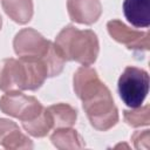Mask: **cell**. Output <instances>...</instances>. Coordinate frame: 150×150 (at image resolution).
Wrapping results in <instances>:
<instances>
[{
    "label": "cell",
    "instance_id": "18",
    "mask_svg": "<svg viewBox=\"0 0 150 150\" xmlns=\"http://www.w3.org/2000/svg\"><path fill=\"white\" fill-rule=\"evenodd\" d=\"M1 26H2V18H1V15H0V29H1Z\"/></svg>",
    "mask_w": 150,
    "mask_h": 150
},
{
    "label": "cell",
    "instance_id": "5",
    "mask_svg": "<svg viewBox=\"0 0 150 150\" xmlns=\"http://www.w3.org/2000/svg\"><path fill=\"white\" fill-rule=\"evenodd\" d=\"M45 107L33 96H27L20 90L7 91L0 98V109L2 112L19 118L21 123L38 117Z\"/></svg>",
    "mask_w": 150,
    "mask_h": 150
},
{
    "label": "cell",
    "instance_id": "16",
    "mask_svg": "<svg viewBox=\"0 0 150 150\" xmlns=\"http://www.w3.org/2000/svg\"><path fill=\"white\" fill-rule=\"evenodd\" d=\"M131 139L134 142L135 148L137 149H149V141H150V131L149 129L145 130H138L134 132L131 136Z\"/></svg>",
    "mask_w": 150,
    "mask_h": 150
},
{
    "label": "cell",
    "instance_id": "1",
    "mask_svg": "<svg viewBox=\"0 0 150 150\" xmlns=\"http://www.w3.org/2000/svg\"><path fill=\"white\" fill-rule=\"evenodd\" d=\"M74 90L82 100L90 124L101 131L109 130L118 122L117 108L107 86L89 66L79 68L74 75Z\"/></svg>",
    "mask_w": 150,
    "mask_h": 150
},
{
    "label": "cell",
    "instance_id": "10",
    "mask_svg": "<svg viewBox=\"0 0 150 150\" xmlns=\"http://www.w3.org/2000/svg\"><path fill=\"white\" fill-rule=\"evenodd\" d=\"M1 5L6 14L20 25L27 23L33 16L32 0H1Z\"/></svg>",
    "mask_w": 150,
    "mask_h": 150
},
{
    "label": "cell",
    "instance_id": "9",
    "mask_svg": "<svg viewBox=\"0 0 150 150\" xmlns=\"http://www.w3.org/2000/svg\"><path fill=\"white\" fill-rule=\"evenodd\" d=\"M150 0H124L125 19L137 28H146L150 23Z\"/></svg>",
    "mask_w": 150,
    "mask_h": 150
},
{
    "label": "cell",
    "instance_id": "4",
    "mask_svg": "<svg viewBox=\"0 0 150 150\" xmlns=\"http://www.w3.org/2000/svg\"><path fill=\"white\" fill-rule=\"evenodd\" d=\"M117 89L125 105L139 107L149 91V75L142 68L128 66L118 79Z\"/></svg>",
    "mask_w": 150,
    "mask_h": 150
},
{
    "label": "cell",
    "instance_id": "14",
    "mask_svg": "<svg viewBox=\"0 0 150 150\" xmlns=\"http://www.w3.org/2000/svg\"><path fill=\"white\" fill-rule=\"evenodd\" d=\"M124 121L134 127H143V125H149L150 123V107L144 105V107H136L131 108L130 110H124Z\"/></svg>",
    "mask_w": 150,
    "mask_h": 150
},
{
    "label": "cell",
    "instance_id": "7",
    "mask_svg": "<svg viewBox=\"0 0 150 150\" xmlns=\"http://www.w3.org/2000/svg\"><path fill=\"white\" fill-rule=\"evenodd\" d=\"M110 36L117 42L124 45L131 50H149L150 48V34L148 30L141 32L131 29L120 20H111L107 23Z\"/></svg>",
    "mask_w": 150,
    "mask_h": 150
},
{
    "label": "cell",
    "instance_id": "12",
    "mask_svg": "<svg viewBox=\"0 0 150 150\" xmlns=\"http://www.w3.org/2000/svg\"><path fill=\"white\" fill-rule=\"evenodd\" d=\"M50 141L59 149H76L84 146L82 137L70 127L55 129L54 134L50 136Z\"/></svg>",
    "mask_w": 150,
    "mask_h": 150
},
{
    "label": "cell",
    "instance_id": "3",
    "mask_svg": "<svg viewBox=\"0 0 150 150\" xmlns=\"http://www.w3.org/2000/svg\"><path fill=\"white\" fill-rule=\"evenodd\" d=\"M55 45L66 61H76L82 66L93 64L98 55V40L90 29L66 26L56 36Z\"/></svg>",
    "mask_w": 150,
    "mask_h": 150
},
{
    "label": "cell",
    "instance_id": "8",
    "mask_svg": "<svg viewBox=\"0 0 150 150\" xmlns=\"http://www.w3.org/2000/svg\"><path fill=\"white\" fill-rule=\"evenodd\" d=\"M67 9L70 20L83 25L96 22L102 14L100 0H68Z\"/></svg>",
    "mask_w": 150,
    "mask_h": 150
},
{
    "label": "cell",
    "instance_id": "13",
    "mask_svg": "<svg viewBox=\"0 0 150 150\" xmlns=\"http://www.w3.org/2000/svg\"><path fill=\"white\" fill-rule=\"evenodd\" d=\"M23 129L34 137H43L53 129V121L47 108H43L41 114L32 121L22 123Z\"/></svg>",
    "mask_w": 150,
    "mask_h": 150
},
{
    "label": "cell",
    "instance_id": "6",
    "mask_svg": "<svg viewBox=\"0 0 150 150\" xmlns=\"http://www.w3.org/2000/svg\"><path fill=\"white\" fill-rule=\"evenodd\" d=\"M50 41L46 40L39 32L33 28L21 29L14 38L13 47L19 57L41 59L50 46Z\"/></svg>",
    "mask_w": 150,
    "mask_h": 150
},
{
    "label": "cell",
    "instance_id": "17",
    "mask_svg": "<svg viewBox=\"0 0 150 150\" xmlns=\"http://www.w3.org/2000/svg\"><path fill=\"white\" fill-rule=\"evenodd\" d=\"M18 128L19 127L13 121H9V120H6V118H0V144L6 139V137L13 130H15Z\"/></svg>",
    "mask_w": 150,
    "mask_h": 150
},
{
    "label": "cell",
    "instance_id": "11",
    "mask_svg": "<svg viewBox=\"0 0 150 150\" xmlns=\"http://www.w3.org/2000/svg\"><path fill=\"white\" fill-rule=\"evenodd\" d=\"M47 109L53 121V129L71 127L76 122L77 111L69 104L57 103L48 107Z\"/></svg>",
    "mask_w": 150,
    "mask_h": 150
},
{
    "label": "cell",
    "instance_id": "15",
    "mask_svg": "<svg viewBox=\"0 0 150 150\" xmlns=\"http://www.w3.org/2000/svg\"><path fill=\"white\" fill-rule=\"evenodd\" d=\"M1 145L6 149H28V148H33L32 141L27 136H25L20 131L19 128L13 130L6 137V139L1 143Z\"/></svg>",
    "mask_w": 150,
    "mask_h": 150
},
{
    "label": "cell",
    "instance_id": "2",
    "mask_svg": "<svg viewBox=\"0 0 150 150\" xmlns=\"http://www.w3.org/2000/svg\"><path fill=\"white\" fill-rule=\"evenodd\" d=\"M47 77L46 67L39 59L11 57L0 61V89L5 93L36 90Z\"/></svg>",
    "mask_w": 150,
    "mask_h": 150
}]
</instances>
